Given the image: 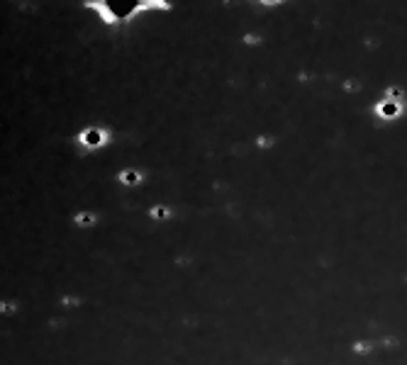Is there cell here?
<instances>
[{
	"mask_svg": "<svg viewBox=\"0 0 407 365\" xmlns=\"http://www.w3.org/2000/svg\"><path fill=\"white\" fill-rule=\"evenodd\" d=\"M86 8L98 12V17L105 24H120L130 22L142 10H154V8L168 10V3L166 0H88Z\"/></svg>",
	"mask_w": 407,
	"mask_h": 365,
	"instance_id": "cell-1",
	"label": "cell"
},
{
	"mask_svg": "<svg viewBox=\"0 0 407 365\" xmlns=\"http://www.w3.org/2000/svg\"><path fill=\"white\" fill-rule=\"evenodd\" d=\"M108 142H110V132H108L105 127H98V124L86 127V129L76 136V144L81 146L83 151H98V149H103Z\"/></svg>",
	"mask_w": 407,
	"mask_h": 365,
	"instance_id": "cell-2",
	"label": "cell"
},
{
	"mask_svg": "<svg viewBox=\"0 0 407 365\" xmlns=\"http://www.w3.org/2000/svg\"><path fill=\"white\" fill-rule=\"evenodd\" d=\"M120 178H122V180H127V185H132V183L139 180V173H137V171H124Z\"/></svg>",
	"mask_w": 407,
	"mask_h": 365,
	"instance_id": "cell-3",
	"label": "cell"
},
{
	"mask_svg": "<svg viewBox=\"0 0 407 365\" xmlns=\"http://www.w3.org/2000/svg\"><path fill=\"white\" fill-rule=\"evenodd\" d=\"M395 110H397V107H395V102H385V107H383L385 115H395Z\"/></svg>",
	"mask_w": 407,
	"mask_h": 365,
	"instance_id": "cell-4",
	"label": "cell"
}]
</instances>
